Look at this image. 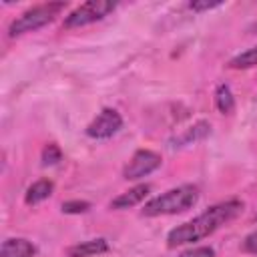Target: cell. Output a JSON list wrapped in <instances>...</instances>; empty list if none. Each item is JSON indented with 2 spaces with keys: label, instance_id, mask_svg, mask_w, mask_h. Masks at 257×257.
<instances>
[{
  "label": "cell",
  "instance_id": "8",
  "mask_svg": "<svg viewBox=\"0 0 257 257\" xmlns=\"http://www.w3.org/2000/svg\"><path fill=\"white\" fill-rule=\"evenodd\" d=\"M149 191H151L149 185H137V187L120 193L116 199H112L110 207L112 209H128V207H135V205H139L149 195Z\"/></svg>",
  "mask_w": 257,
  "mask_h": 257
},
{
  "label": "cell",
  "instance_id": "3",
  "mask_svg": "<svg viewBox=\"0 0 257 257\" xmlns=\"http://www.w3.org/2000/svg\"><path fill=\"white\" fill-rule=\"evenodd\" d=\"M64 8H66L64 2H46V4L32 6V8H28L26 12H22L16 20H12V24H10V28H8V34H10V36H20V34H24V32L38 30V28H42L44 24L52 22Z\"/></svg>",
  "mask_w": 257,
  "mask_h": 257
},
{
  "label": "cell",
  "instance_id": "11",
  "mask_svg": "<svg viewBox=\"0 0 257 257\" xmlns=\"http://www.w3.org/2000/svg\"><path fill=\"white\" fill-rule=\"evenodd\" d=\"M215 106L223 114H231L235 110V96L227 84H219L215 90Z\"/></svg>",
  "mask_w": 257,
  "mask_h": 257
},
{
  "label": "cell",
  "instance_id": "7",
  "mask_svg": "<svg viewBox=\"0 0 257 257\" xmlns=\"http://www.w3.org/2000/svg\"><path fill=\"white\" fill-rule=\"evenodd\" d=\"M0 255L2 257H34L36 255V247L28 239L12 237V239H6L2 243Z\"/></svg>",
  "mask_w": 257,
  "mask_h": 257
},
{
  "label": "cell",
  "instance_id": "16",
  "mask_svg": "<svg viewBox=\"0 0 257 257\" xmlns=\"http://www.w3.org/2000/svg\"><path fill=\"white\" fill-rule=\"evenodd\" d=\"M179 257H215V251L211 247H195V249L181 253Z\"/></svg>",
  "mask_w": 257,
  "mask_h": 257
},
{
  "label": "cell",
  "instance_id": "9",
  "mask_svg": "<svg viewBox=\"0 0 257 257\" xmlns=\"http://www.w3.org/2000/svg\"><path fill=\"white\" fill-rule=\"evenodd\" d=\"M108 251V243L106 239H90V241H84V243H78V245H72L68 247V257H92V255H100V253H106Z\"/></svg>",
  "mask_w": 257,
  "mask_h": 257
},
{
  "label": "cell",
  "instance_id": "14",
  "mask_svg": "<svg viewBox=\"0 0 257 257\" xmlns=\"http://www.w3.org/2000/svg\"><path fill=\"white\" fill-rule=\"evenodd\" d=\"M60 159H62V151L58 149V145L50 143V145H46V147L42 149V165H44V167L56 165Z\"/></svg>",
  "mask_w": 257,
  "mask_h": 257
},
{
  "label": "cell",
  "instance_id": "12",
  "mask_svg": "<svg viewBox=\"0 0 257 257\" xmlns=\"http://www.w3.org/2000/svg\"><path fill=\"white\" fill-rule=\"evenodd\" d=\"M227 66L229 68H251V66H257V46H253V48L237 54L235 58L229 60Z\"/></svg>",
  "mask_w": 257,
  "mask_h": 257
},
{
  "label": "cell",
  "instance_id": "5",
  "mask_svg": "<svg viewBox=\"0 0 257 257\" xmlns=\"http://www.w3.org/2000/svg\"><path fill=\"white\" fill-rule=\"evenodd\" d=\"M161 163H163L161 155H157V153H153V151H149V149H141V151H137V153L131 157V161L124 165L122 177L128 179V181H137V179L147 177V175H151L153 171H157V169L161 167Z\"/></svg>",
  "mask_w": 257,
  "mask_h": 257
},
{
  "label": "cell",
  "instance_id": "15",
  "mask_svg": "<svg viewBox=\"0 0 257 257\" xmlns=\"http://www.w3.org/2000/svg\"><path fill=\"white\" fill-rule=\"evenodd\" d=\"M90 209V203H86V201H66V203H62V211L64 213H86Z\"/></svg>",
  "mask_w": 257,
  "mask_h": 257
},
{
  "label": "cell",
  "instance_id": "18",
  "mask_svg": "<svg viewBox=\"0 0 257 257\" xmlns=\"http://www.w3.org/2000/svg\"><path fill=\"white\" fill-rule=\"evenodd\" d=\"M217 6H221V2H189V8L195 10V12L211 10V8H217Z\"/></svg>",
  "mask_w": 257,
  "mask_h": 257
},
{
  "label": "cell",
  "instance_id": "17",
  "mask_svg": "<svg viewBox=\"0 0 257 257\" xmlns=\"http://www.w3.org/2000/svg\"><path fill=\"white\" fill-rule=\"evenodd\" d=\"M243 249H245L247 253L257 255V229L245 237V241H243Z\"/></svg>",
  "mask_w": 257,
  "mask_h": 257
},
{
  "label": "cell",
  "instance_id": "4",
  "mask_svg": "<svg viewBox=\"0 0 257 257\" xmlns=\"http://www.w3.org/2000/svg\"><path fill=\"white\" fill-rule=\"evenodd\" d=\"M116 8V2L110 0H90L74 8L64 18V28H80L86 24H92L96 20H102L106 14H110Z\"/></svg>",
  "mask_w": 257,
  "mask_h": 257
},
{
  "label": "cell",
  "instance_id": "2",
  "mask_svg": "<svg viewBox=\"0 0 257 257\" xmlns=\"http://www.w3.org/2000/svg\"><path fill=\"white\" fill-rule=\"evenodd\" d=\"M199 201V189L195 185H181L165 191L163 195L151 199L143 207V215L159 217V215H175L191 209Z\"/></svg>",
  "mask_w": 257,
  "mask_h": 257
},
{
  "label": "cell",
  "instance_id": "6",
  "mask_svg": "<svg viewBox=\"0 0 257 257\" xmlns=\"http://www.w3.org/2000/svg\"><path fill=\"white\" fill-rule=\"evenodd\" d=\"M122 126V118L114 108H102L94 120L86 126V135L90 139H110L112 135H116Z\"/></svg>",
  "mask_w": 257,
  "mask_h": 257
},
{
  "label": "cell",
  "instance_id": "1",
  "mask_svg": "<svg viewBox=\"0 0 257 257\" xmlns=\"http://www.w3.org/2000/svg\"><path fill=\"white\" fill-rule=\"evenodd\" d=\"M241 211H243V203L241 201H235L233 199V201L217 203V205L209 207L207 211H203L201 215H197L195 219H191V221L175 227L167 235V245L169 247H179V245L201 241V239L209 237L211 233H215L225 223L233 221Z\"/></svg>",
  "mask_w": 257,
  "mask_h": 257
},
{
  "label": "cell",
  "instance_id": "13",
  "mask_svg": "<svg viewBox=\"0 0 257 257\" xmlns=\"http://www.w3.org/2000/svg\"><path fill=\"white\" fill-rule=\"evenodd\" d=\"M211 133V124L209 122H205V120H199L195 126H191L181 139H179V143H183V145H191V143H195V141H199V139H203L205 135H209Z\"/></svg>",
  "mask_w": 257,
  "mask_h": 257
},
{
  "label": "cell",
  "instance_id": "10",
  "mask_svg": "<svg viewBox=\"0 0 257 257\" xmlns=\"http://www.w3.org/2000/svg\"><path fill=\"white\" fill-rule=\"evenodd\" d=\"M52 191H54L52 181L40 179V181H36V183H32V185L28 187L24 201H26V205H38L40 201H46V199L52 195Z\"/></svg>",
  "mask_w": 257,
  "mask_h": 257
},
{
  "label": "cell",
  "instance_id": "19",
  "mask_svg": "<svg viewBox=\"0 0 257 257\" xmlns=\"http://www.w3.org/2000/svg\"><path fill=\"white\" fill-rule=\"evenodd\" d=\"M249 30H251V32H253V34H257V22H255V24H253V26H251V28H249Z\"/></svg>",
  "mask_w": 257,
  "mask_h": 257
}]
</instances>
